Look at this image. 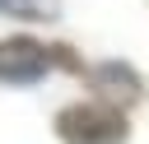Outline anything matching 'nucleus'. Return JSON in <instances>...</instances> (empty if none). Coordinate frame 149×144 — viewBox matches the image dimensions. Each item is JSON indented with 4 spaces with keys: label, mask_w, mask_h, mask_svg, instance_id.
Wrapping results in <instances>:
<instances>
[{
    "label": "nucleus",
    "mask_w": 149,
    "mask_h": 144,
    "mask_svg": "<svg viewBox=\"0 0 149 144\" xmlns=\"http://www.w3.org/2000/svg\"><path fill=\"white\" fill-rule=\"evenodd\" d=\"M51 135L61 144H130L135 125L130 111L98 102V98H74L51 116Z\"/></svg>",
    "instance_id": "f257e3e1"
},
{
    "label": "nucleus",
    "mask_w": 149,
    "mask_h": 144,
    "mask_svg": "<svg viewBox=\"0 0 149 144\" xmlns=\"http://www.w3.org/2000/svg\"><path fill=\"white\" fill-rule=\"evenodd\" d=\"M84 84H88V98L112 102V107H121V111H135V107L149 102V79H144V70L130 65V60H121V56L88 65Z\"/></svg>",
    "instance_id": "f03ea898"
},
{
    "label": "nucleus",
    "mask_w": 149,
    "mask_h": 144,
    "mask_svg": "<svg viewBox=\"0 0 149 144\" xmlns=\"http://www.w3.org/2000/svg\"><path fill=\"white\" fill-rule=\"evenodd\" d=\"M51 46L33 33H9L0 37V84L5 88H37L51 74Z\"/></svg>",
    "instance_id": "7ed1b4c3"
},
{
    "label": "nucleus",
    "mask_w": 149,
    "mask_h": 144,
    "mask_svg": "<svg viewBox=\"0 0 149 144\" xmlns=\"http://www.w3.org/2000/svg\"><path fill=\"white\" fill-rule=\"evenodd\" d=\"M61 14H65L61 0H0V19H9V23L47 28V23H61Z\"/></svg>",
    "instance_id": "20e7f679"
},
{
    "label": "nucleus",
    "mask_w": 149,
    "mask_h": 144,
    "mask_svg": "<svg viewBox=\"0 0 149 144\" xmlns=\"http://www.w3.org/2000/svg\"><path fill=\"white\" fill-rule=\"evenodd\" d=\"M47 46H51V65H56V70H65V74H74V79L88 74V60H84L70 42H47Z\"/></svg>",
    "instance_id": "39448f33"
}]
</instances>
